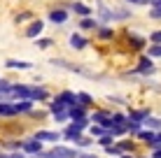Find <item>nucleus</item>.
Returning <instances> with one entry per match:
<instances>
[{
    "instance_id": "11",
    "label": "nucleus",
    "mask_w": 161,
    "mask_h": 158,
    "mask_svg": "<svg viewBox=\"0 0 161 158\" xmlns=\"http://www.w3.org/2000/svg\"><path fill=\"white\" fill-rule=\"evenodd\" d=\"M42 30H44V21L42 19H33L31 23H28V28L24 30V35L28 37V40H35V37L42 35Z\"/></svg>"
},
{
    "instance_id": "37",
    "label": "nucleus",
    "mask_w": 161,
    "mask_h": 158,
    "mask_svg": "<svg viewBox=\"0 0 161 158\" xmlns=\"http://www.w3.org/2000/svg\"><path fill=\"white\" fill-rule=\"evenodd\" d=\"M80 158H101V156H96V154H86V151H80Z\"/></svg>"
},
{
    "instance_id": "15",
    "label": "nucleus",
    "mask_w": 161,
    "mask_h": 158,
    "mask_svg": "<svg viewBox=\"0 0 161 158\" xmlns=\"http://www.w3.org/2000/svg\"><path fill=\"white\" fill-rule=\"evenodd\" d=\"M21 151H24V154H31V156H40V154H42V142H37L35 137L24 140V146H21Z\"/></svg>"
},
{
    "instance_id": "19",
    "label": "nucleus",
    "mask_w": 161,
    "mask_h": 158,
    "mask_svg": "<svg viewBox=\"0 0 161 158\" xmlns=\"http://www.w3.org/2000/svg\"><path fill=\"white\" fill-rule=\"evenodd\" d=\"M77 23H80V28H82V30H86V33H96V30H98V26H101V21H98L96 16H84V19H80Z\"/></svg>"
},
{
    "instance_id": "22",
    "label": "nucleus",
    "mask_w": 161,
    "mask_h": 158,
    "mask_svg": "<svg viewBox=\"0 0 161 158\" xmlns=\"http://www.w3.org/2000/svg\"><path fill=\"white\" fill-rule=\"evenodd\" d=\"M142 128H149V130H154V133H157V130H161V116H149L145 123H142Z\"/></svg>"
},
{
    "instance_id": "32",
    "label": "nucleus",
    "mask_w": 161,
    "mask_h": 158,
    "mask_svg": "<svg viewBox=\"0 0 161 158\" xmlns=\"http://www.w3.org/2000/svg\"><path fill=\"white\" fill-rule=\"evenodd\" d=\"M147 19H149V21H161V7H149Z\"/></svg>"
},
{
    "instance_id": "7",
    "label": "nucleus",
    "mask_w": 161,
    "mask_h": 158,
    "mask_svg": "<svg viewBox=\"0 0 161 158\" xmlns=\"http://www.w3.org/2000/svg\"><path fill=\"white\" fill-rule=\"evenodd\" d=\"M126 116H129V121H136V123H145L147 119L152 116V110H149V107H129Z\"/></svg>"
},
{
    "instance_id": "30",
    "label": "nucleus",
    "mask_w": 161,
    "mask_h": 158,
    "mask_svg": "<svg viewBox=\"0 0 161 158\" xmlns=\"http://www.w3.org/2000/svg\"><path fill=\"white\" fill-rule=\"evenodd\" d=\"M91 144H93V137H91V135H89V137L82 135V137L75 142V146H80V149H86V146H91Z\"/></svg>"
},
{
    "instance_id": "26",
    "label": "nucleus",
    "mask_w": 161,
    "mask_h": 158,
    "mask_svg": "<svg viewBox=\"0 0 161 158\" xmlns=\"http://www.w3.org/2000/svg\"><path fill=\"white\" fill-rule=\"evenodd\" d=\"M33 19H35V14H33L31 9H24V12H19V14L14 16L16 23H26V21H33Z\"/></svg>"
},
{
    "instance_id": "25",
    "label": "nucleus",
    "mask_w": 161,
    "mask_h": 158,
    "mask_svg": "<svg viewBox=\"0 0 161 158\" xmlns=\"http://www.w3.org/2000/svg\"><path fill=\"white\" fill-rule=\"evenodd\" d=\"M89 130V135H91L93 140H98V137H103L105 133H108V128H103V126H98V123H91V126L86 128Z\"/></svg>"
},
{
    "instance_id": "6",
    "label": "nucleus",
    "mask_w": 161,
    "mask_h": 158,
    "mask_svg": "<svg viewBox=\"0 0 161 158\" xmlns=\"http://www.w3.org/2000/svg\"><path fill=\"white\" fill-rule=\"evenodd\" d=\"M112 112L114 110H93V114L89 119H91V123H98V126L110 130V126H112Z\"/></svg>"
},
{
    "instance_id": "13",
    "label": "nucleus",
    "mask_w": 161,
    "mask_h": 158,
    "mask_svg": "<svg viewBox=\"0 0 161 158\" xmlns=\"http://www.w3.org/2000/svg\"><path fill=\"white\" fill-rule=\"evenodd\" d=\"M54 100H56L58 105H63L65 110H70L73 105H77V93H75V91H61Z\"/></svg>"
},
{
    "instance_id": "21",
    "label": "nucleus",
    "mask_w": 161,
    "mask_h": 158,
    "mask_svg": "<svg viewBox=\"0 0 161 158\" xmlns=\"http://www.w3.org/2000/svg\"><path fill=\"white\" fill-rule=\"evenodd\" d=\"M77 105H82V107H93V95L91 93H86V91H80L77 93Z\"/></svg>"
},
{
    "instance_id": "29",
    "label": "nucleus",
    "mask_w": 161,
    "mask_h": 158,
    "mask_svg": "<svg viewBox=\"0 0 161 158\" xmlns=\"http://www.w3.org/2000/svg\"><path fill=\"white\" fill-rule=\"evenodd\" d=\"M126 130H129V137H136L138 133L142 130V123H136V121H129L126 123Z\"/></svg>"
},
{
    "instance_id": "23",
    "label": "nucleus",
    "mask_w": 161,
    "mask_h": 158,
    "mask_svg": "<svg viewBox=\"0 0 161 158\" xmlns=\"http://www.w3.org/2000/svg\"><path fill=\"white\" fill-rule=\"evenodd\" d=\"M5 65H7V68H14V70H31V68H33L31 63H26V61H14V58H7Z\"/></svg>"
},
{
    "instance_id": "33",
    "label": "nucleus",
    "mask_w": 161,
    "mask_h": 158,
    "mask_svg": "<svg viewBox=\"0 0 161 158\" xmlns=\"http://www.w3.org/2000/svg\"><path fill=\"white\" fill-rule=\"evenodd\" d=\"M124 3L129 5V7L131 5L133 7H149V0H124Z\"/></svg>"
},
{
    "instance_id": "9",
    "label": "nucleus",
    "mask_w": 161,
    "mask_h": 158,
    "mask_svg": "<svg viewBox=\"0 0 161 158\" xmlns=\"http://www.w3.org/2000/svg\"><path fill=\"white\" fill-rule=\"evenodd\" d=\"M114 144L119 146L121 154H138V146H140L136 137H121V140H117Z\"/></svg>"
},
{
    "instance_id": "1",
    "label": "nucleus",
    "mask_w": 161,
    "mask_h": 158,
    "mask_svg": "<svg viewBox=\"0 0 161 158\" xmlns=\"http://www.w3.org/2000/svg\"><path fill=\"white\" fill-rule=\"evenodd\" d=\"M119 44H124L126 54H136V56H140V54H145V49L149 47V40L145 35H140V33H133V30H121L119 37H117Z\"/></svg>"
},
{
    "instance_id": "8",
    "label": "nucleus",
    "mask_w": 161,
    "mask_h": 158,
    "mask_svg": "<svg viewBox=\"0 0 161 158\" xmlns=\"http://www.w3.org/2000/svg\"><path fill=\"white\" fill-rule=\"evenodd\" d=\"M117 35L119 33L112 28V26H98V30H96V40L98 42H105V44H110V42H117Z\"/></svg>"
},
{
    "instance_id": "16",
    "label": "nucleus",
    "mask_w": 161,
    "mask_h": 158,
    "mask_svg": "<svg viewBox=\"0 0 161 158\" xmlns=\"http://www.w3.org/2000/svg\"><path fill=\"white\" fill-rule=\"evenodd\" d=\"M33 137H35L37 142H42V144H44V142H54V144H56L63 135H61V133H54V130H37Z\"/></svg>"
},
{
    "instance_id": "24",
    "label": "nucleus",
    "mask_w": 161,
    "mask_h": 158,
    "mask_svg": "<svg viewBox=\"0 0 161 158\" xmlns=\"http://www.w3.org/2000/svg\"><path fill=\"white\" fill-rule=\"evenodd\" d=\"M96 142H98V144H101V146H103V149H108V146H112L114 142H117V137H114V135H112V133H110V130H108V133H105V135H103V137H98V140H96Z\"/></svg>"
},
{
    "instance_id": "5",
    "label": "nucleus",
    "mask_w": 161,
    "mask_h": 158,
    "mask_svg": "<svg viewBox=\"0 0 161 158\" xmlns=\"http://www.w3.org/2000/svg\"><path fill=\"white\" fill-rule=\"evenodd\" d=\"M96 19L101 21L103 26H112V21H114V12H112V7H108L105 5V0H98L96 3Z\"/></svg>"
},
{
    "instance_id": "39",
    "label": "nucleus",
    "mask_w": 161,
    "mask_h": 158,
    "mask_svg": "<svg viewBox=\"0 0 161 158\" xmlns=\"http://www.w3.org/2000/svg\"><path fill=\"white\" fill-rule=\"evenodd\" d=\"M136 158H152L149 154H136Z\"/></svg>"
},
{
    "instance_id": "36",
    "label": "nucleus",
    "mask_w": 161,
    "mask_h": 158,
    "mask_svg": "<svg viewBox=\"0 0 161 158\" xmlns=\"http://www.w3.org/2000/svg\"><path fill=\"white\" fill-rule=\"evenodd\" d=\"M149 156H152V158H161V146H157V149H149Z\"/></svg>"
},
{
    "instance_id": "27",
    "label": "nucleus",
    "mask_w": 161,
    "mask_h": 158,
    "mask_svg": "<svg viewBox=\"0 0 161 158\" xmlns=\"http://www.w3.org/2000/svg\"><path fill=\"white\" fill-rule=\"evenodd\" d=\"M145 54L149 58H154V61H157V58H161V44H149L147 49H145Z\"/></svg>"
},
{
    "instance_id": "34",
    "label": "nucleus",
    "mask_w": 161,
    "mask_h": 158,
    "mask_svg": "<svg viewBox=\"0 0 161 158\" xmlns=\"http://www.w3.org/2000/svg\"><path fill=\"white\" fill-rule=\"evenodd\" d=\"M108 102H114V105H129L126 98H119V95H108Z\"/></svg>"
},
{
    "instance_id": "17",
    "label": "nucleus",
    "mask_w": 161,
    "mask_h": 158,
    "mask_svg": "<svg viewBox=\"0 0 161 158\" xmlns=\"http://www.w3.org/2000/svg\"><path fill=\"white\" fill-rule=\"evenodd\" d=\"M14 116H19V112H16V102L0 100V119H14Z\"/></svg>"
},
{
    "instance_id": "18",
    "label": "nucleus",
    "mask_w": 161,
    "mask_h": 158,
    "mask_svg": "<svg viewBox=\"0 0 161 158\" xmlns=\"http://www.w3.org/2000/svg\"><path fill=\"white\" fill-rule=\"evenodd\" d=\"M68 119L70 121H82V119H89V110L82 105H73L68 110Z\"/></svg>"
},
{
    "instance_id": "20",
    "label": "nucleus",
    "mask_w": 161,
    "mask_h": 158,
    "mask_svg": "<svg viewBox=\"0 0 161 158\" xmlns=\"http://www.w3.org/2000/svg\"><path fill=\"white\" fill-rule=\"evenodd\" d=\"M31 100H49V91L44 89V86H33L31 89Z\"/></svg>"
},
{
    "instance_id": "10",
    "label": "nucleus",
    "mask_w": 161,
    "mask_h": 158,
    "mask_svg": "<svg viewBox=\"0 0 161 158\" xmlns=\"http://www.w3.org/2000/svg\"><path fill=\"white\" fill-rule=\"evenodd\" d=\"M68 9H70V14L80 16V19H84V16H93V9L89 7L86 3H82V0H77V3H70Z\"/></svg>"
},
{
    "instance_id": "14",
    "label": "nucleus",
    "mask_w": 161,
    "mask_h": 158,
    "mask_svg": "<svg viewBox=\"0 0 161 158\" xmlns=\"http://www.w3.org/2000/svg\"><path fill=\"white\" fill-rule=\"evenodd\" d=\"M112 12H114V21H131V19H133V9H131L126 3L112 7Z\"/></svg>"
},
{
    "instance_id": "3",
    "label": "nucleus",
    "mask_w": 161,
    "mask_h": 158,
    "mask_svg": "<svg viewBox=\"0 0 161 158\" xmlns=\"http://www.w3.org/2000/svg\"><path fill=\"white\" fill-rule=\"evenodd\" d=\"M37 158H80V151H77V149H70V146L54 144L49 151H42Z\"/></svg>"
},
{
    "instance_id": "38",
    "label": "nucleus",
    "mask_w": 161,
    "mask_h": 158,
    "mask_svg": "<svg viewBox=\"0 0 161 158\" xmlns=\"http://www.w3.org/2000/svg\"><path fill=\"white\" fill-rule=\"evenodd\" d=\"M149 7H161V0H149Z\"/></svg>"
},
{
    "instance_id": "40",
    "label": "nucleus",
    "mask_w": 161,
    "mask_h": 158,
    "mask_svg": "<svg viewBox=\"0 0 161 158\" xmlns=\"http://www.w3.org/2000/svg\"><path fill=\"white\" fill-rule=\"evenodd\" d=\"M119 158H136V154H124V156H119Z\"/></svg>"
},
{
    "instance_id": "35",
    "label": "nucleus",
    "mask_w": 161,
    "mask_h": 158,
    "mask_svg": "<svg viewBox=\"0 0 161 158\" xmlns=\"http://www.w3.org/2000/svg\"><path fill=\"white\" fill-rule=\"evenodd\" d=\"M157 146H161V130H157V135H154V144L149 146V149H157Z\"/></svg>"
},
{
    "instance_id": "2",
    "label": "nucleus",
    "mask_w": 161,
    "mask_h": 158,
    "mask_svg": "<svg viewBox=\"0 0 161 158\" xmlns=\"http://www.w3.org/2000/svg\"><path fill=\"white\" fill-rule=\"evenodd\" d=\"M142 77V79H152L154 74H157V65H154V58H149L147 54H140V56H136V65L129 70V72L124 74V77Z\"/></svg>"
},
{
    "instance_id": "12",
    "label": "nucleus",
    "mask_w": 161,
    "mask_h": 158,
    "mask_svg": "<svg viewBox=\"0 0 161 158\" xmlns=\"http://www.w3.org/2000/svg\"><path fill=\"white\" fill-rule=\"evenodd\" d=\"M89 44H91V40H89L86 35H82V33H70V47H73L75 51H84Z\"/></svg>"
},
{
    "instance_id": "4",
    "label": "nucleus",
    "mask_w": 161,
    "mask_h": 158,
    "mask_svg": "<svg viewBox=\"0 0 161 158\" xmlns=\"http://www.w3.org/2000/svg\"><path fill=\"white\" fill-rule=\"evenodd\" d=\"M68 5H70V3L65 0V3H61V5H58V7H52V9H49V14H47V19L52 21L54 26H63L65 21L70 19V9H68Z\"/></svg>"
},
{
    "instance_id": "31",
    "label": "nucleus",
    "mask_w": 161,
    "mask_h": 158,
    "mask_svg": "<svg viewBox=\"0 0 161 158\" xmlns=\"http://www.w3.org/2000/svg\"><path fill=\"white\" fill-rule=\"evenodd\" d=\"M149 44H161V28H157V30H152L149 33Z\"/></svg>"
},
{
    "instance_id": "28",
    "label": "nucleus",
    "mask_w": 161,
    "mask_h": 158,
    "mask_svg": "<svg viewBox=\"0 0 161 158\" xmlns=\"http://www.w3.org/2000/svg\"><path fill=\"white\" fill-rule=\"evenodd\" d=\"M54 44H56V42H54L52 37H37V40H35V47L37 49H49V47H54Z\"/></svg>"
}]
</instances>
